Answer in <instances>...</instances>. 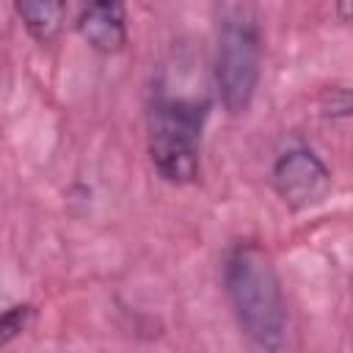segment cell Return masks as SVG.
Wrapping results in <instances>:
<instances>
[{
    "mask_svg": "<svg viewBox=\"0 0 353 353\" xmlns=\"http://www.w3.org/2000/svg\"><path fill=\"white\" fill-rule=\"evenodd\" d=\"M223 290L240 331L262 353L287 342V301L270 254L256 243H237L223 259Z\"/></svg>",
    "mask_w": 353,
    "mask_h": 353,
    "instance_id": "obj_1",
    "label": "cell"
},
{
    "mask_svg": "<svg viewBox=\"0 0 353 353\" xmlns=\"http://www.w3.org/2000/svg\"><path fill=\"white\" fill-rule=\"evenodd\" d=\"M207 102L188 97H154L149 108V160L154 171L171 185H188L199 176L201 130L207 121Z\"/></svg>",
    "mask_w": 353,
    "mask_h": 353,
    "instance_id": "obj_2",
    "label": "cell"
},
{
    "mask_svg": "<svg viewBox=\"0 0 353 353\" xmlns=\"http://www.w3.org/2000/svg\"><path fill=\"white\" fill-rule=\"evenodd\" d=\"M262 74V33L256 17L243 8H226L215 44L218 97L229 113H245Z\"/></svg>",
    "mask_w": 353,
    "mask_h": 353,
    "instance_id": "obj_3",
    "label": "cell"
},
{
    "mask_svg": "<svg viewBox=\"0 0 353 353\" xmlns=\"http://www.w3.org/2000/svg\"><path fill=\"white\" fill-rule=\"evenodd\" d=\"M270 182L276 196L290 210H309L328 199L331 193V171L328 165L306 146L287 149L276 157Z\"/></svg>",
    "mask_w": 353,
    "mask_h": 353,
    "instance_id": "obj_4",
    "label": "cell"
},
{
    "mask_svg": "<svg viewBox=\"0 0 353 353\" xmlns=\"http://www.w3.org/2000/svg\"><path fill=\"white\" fill-rule=\"evenodd\" d=\"M74 28L91 50L102 55H116L127 44V8L121 3L80 6Z\"/></svg>",
    "mask_w": 353,
    "mask_h": 353,
    "instance_id": "obj_5",
    "label": "cell"
},
{
    "mask_svg": "<svg viewBox=\"0 0 353 353\" xmlns=\"http://www.w3.org/2000/svg\"><path fill=\"white\" fill-rule=\"evenodd\" d=\"M14 11L19 14V19L25 22L28 33L47 44L52 41L61 28H63V17H66V3H50V0H28V3H14Z\"/></svg>",
    "mask_w": 353,
    "mask_h": 353,
    "instance_id": "obj_6",
    "label": "cell"
},
{
    "mask_svg": "<svg viewBox=\"0 0 353 353\" xmlns=\"http://www.w3.org/2000/svg\"><path fill=\"white\" fill-rule=\"evenodd\" d=\"M33 317V309L28 303H17V306H8L3 312V323H0V331H3V345H8L17 334L25 331L28 320Z\"/></svg>",
    "mask_w": 353,
    "mask_h": 353,
    "instance_id": "obj_7",
    "label": "cell"
},
{
    "mask_svg": "<svg viewBox=\"0 0 353 353\" xmlns=\"http://www.w3.org/2000/svg\"><path fill=\"white\" fill-rule=\"evenodd\" d=\"M336 11H339L345 19H353V6H350V3H339V6H336Z\"/></svg>",
    "mask_w": 353,
    "mask_h": 353,
    "instance_id": "obj_8",
    "label": "cell"
}]
</instances>
